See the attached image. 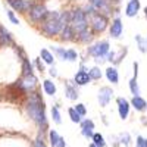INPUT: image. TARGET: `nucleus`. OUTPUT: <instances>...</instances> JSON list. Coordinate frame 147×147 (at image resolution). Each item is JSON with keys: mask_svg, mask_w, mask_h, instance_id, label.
Here are the masks:
<instances>
[{"mask_svg": "<svg viewBox=\"0 0 147 147\" xmlns=\"http://www.w3.org/2000/svg\"><path fill=\"white\" fill-rule=\"evenodd\" d=\"M66 112H68V116H69V119H71V122H74V124H81V122H82V116L77 112V110H75V107H74V106H71V107H68L66 109Z\"/></svg>", "mask_w": 147, "mask_h": 147, "instance_id": "c85d7f7f", "label": "nucleus"}, {"mask_svg": "<svg viewBox=\"0 0 147 147\" xmlns=\"http://www.w3.org/2000/svg\"><path fill=\"white\" fill-rule=\"evenodd\" d=\"M109 143L112 144V146H115V147L121 146V143H119V136H110V137H109Z\"/></svg>", "mask_w": 147, "mask_h": 147, "instance_id": "79ce46f5", "label": "nucleus"}, {"mask_svg": "<svg viewBox=\"0 0 147 147\" xmlns=\"http://www.w3.org/2000/svg\"><path fill=\"white\" fill-rule=\"evenodd\" d=\"M143 12H144V18H146V19H147V6H146V7H144V9H143Z\"/></svg>", "mask_w": 147, "mask_h": 147, "instance_id": "a18cd8bd", "label": "nucleus"}, {"mask_svg": "<svg viewBox=\"0 0 147 147\" xmlns=\"http://www.w3.org/2000/svg\"><path fill=\"white\" fill-rule=\"evenodd\" d=\"M127 53H128V47L127 46L119 47L118 50H110L109 55H107V57H106L107 59V63L109 65H113V66H118L122 60L125 59Z\"/></svg>", "mask_w": 147, "mask_h": 147, "instance_id": "4468645a", "label": "nucleus"}, {"mask_svg": "<svg viewBox=\"0 0 147 147\" xmlns=\"http://www.w3.org/2000/svg\"><path fill=\"white\" fill-rule=\"evenodd\" d=\"M72 80H74V82H75L78 87H85V85H88L91 82L88 71H81V69H78L75 72V75H74Z\"/></svg>", "mask_w": 147, "mask_h": 147, "instance_id": "a211bd4d", "label": "nucleus"}, {"mask_svg": "<svg viewBox=\"0 0 147 147\" xmlns=\"http://www.w3.org/2000/svg\"><path fill=\"white\" fill-rule=\"evenodd\" d=\"M134 41H136V46L138 49V52L146 55L147 53V38L141 34H136L134 35Z\"/></svg>", "mask_w": 147, "mask_h": 147, "instance_id": "393cba45", "label": "nucleus"}, {"mask_svg": "<svg viewBox=\"0 0 147 147\" xmlns=\"http://www.w3.org/2000/svg\"><path fill=\"white\" fill-rule=\"evenodd\" d=\"M91 143L96 144L97 147H106L107 146V141H106V138H105V136L102 132H94V136L91 138Z\"/></svg>", "mask_w": 147, "mask_h": 147, "instance_id": "c756f323", "label": "nucleus"}, {"mask_svg": "<svg viewBox=\"0 0 147 147\" xmlns=\"http://www.w3.org/2000/svg\"><path fill=\"white\" fill-rule=\"evenodd\" d=\"M96 40V34L91 31V28H85L84 31L78 32L77 34V44L80 46H85V47H88L90 44H93Z\"/></svg>", "mask_w": 147, "mask_h": 147, "instance_id": "2eb2a0df", "label": "nucleus"}, {"mask_svg": "<svg viewBox=\"0 0 147 147\" xmlns=\"http://www.w3.org/2000/svg\"><path fill=\"white\" fill-rule=\"evenodd\" d=\"M146 110H147V109H146Z\"/></svg>", "mask_w": 147, "mask_h": 147, "instance_id": "09e8293b", "label": "nucleus"}, {"mask_svg": "<svg viewBox=\"0 0 147 147\" xmlns=\"http://www.w3.org/2000/svg\"><path fill=\"white\" fill-rule=\"evenodd\" d=\"M109 25H110V18L100 13V12H96L88 18V27L96 34V37L109 31Z\"/></svg>", "mask_w": 147, "mask_h": 147, "instance_id": "39448f33", "label": "nucleus"}, {"mask_svg": "<svg viewBox=\"0 0 147 147\" xmlns=\"http://www.w3.org/2000/svg\"><path fill=\"white\" fill-rule=\"evenodd\" d=\"M49 12H50V10L46 7L44 3L35 2V3L32 5V7L30 9V12L27 13V18H28V21H30L31 24H34V25H40V24L47 18Z\"/></svg>", "mask_w": 147, "mask_h": 147, "instance_id": "423d86ee", "label": "nucleus"}, {"mask_svg": "<svg viewBox=\"0 0 147 147\" xmlns=\"http://www.w3.org/2000/svg\"><path fill=\"white\" fill-rule=\"evenodd\" d=\"M47 71H49V75H50V77H52L53 80L59 77V71H57V68H56V65H53V66H50V68H49Z\"/></svg>", "mask_w": 147, "mask_h": 147, "instance_id": "a19ab883", "label": "nucleus"}, {"mask_svg": "<svg viewBox=\"0 0 147 147\" xmlns=\"http://www.w3.org/2000/svg\"><path fill=\"white\" fill-rule=\"evenodd\" d=\"M146 38H147V37H146Z\"/></svg>", "mask_w": 147, "mask_h": 147, "instance_id": "de8ad7c7", "label": "nucleus"}, {"mask_svg": "<svg viewBox=\"0 0 147 147\" xmlns=\"http://www.w3.org/2000/svg\"><path fill=\"white\" fill-rule=\"evenodd\" d=\"M56 147H66V140L62 137V138L59 140V143H57V146H56Z\"/></svg>", "mask_w": 147, "mask_h": 147, "instance_id": "c03bdc74", "label": "nucleus"}, {"mask_svg": "<svg viewBox=\"0 0 147 147\" xmlns=\"http://www.w3.org/2000/svg\"><path fill=\"white\" fill-rule=\"evenodd\" d=\"M88 74H90L91 81H100L105 75V69H102V66H99V65H94L88 69Z\"/></svg>", "mask_w": 147, "mask_h": 147, "instance_id": "a878e982", "label": "nucleus"}, {"mask_svg": "<svg viewBox=\"0 0 147 147\" xmlns=\"http://www.w3.org/2000/svg\"><path fill=\"white\" fill-rule=\"evenodd\" d=\"M6 13H7V18H9V21L13 24V25H19V18L15 15V10H12V9H9V10H6Z\"/></svg>", "mask_w": 147, "mask_h": 147, "instance_id": "e433bc0d", "label": "nucleus"}, {"mask_svg": "<svg viewBox=\"0 0 147 147\" xmlns=\"http://www.w3.org/2000/svg\"><path fill=\"white\" fill-rule=\"evenodd\" d=\"M80 127L81 128H87V129H96V124H94V121L93 119H90V118H84L82 119V122L80 124Z\"/></svg>", "mask_w": 147, "mask_h": 147, "instance_id": "72a5a7b5", "label": "nucleus"}, {"mask_svg": "<svg viewBox=\"0 0 147 147\" xmlns=\"http://www.w3.org/2000/svg\"><path fill=\"white\" fill-rule=\"evenodd\" d=\"M71 27L77 34L88 28V16L85 15L81 6H72L71 9Z\"/></svg>", "mask_w": 147, "mask_h": 147, "instance_id": "20e7f679", "label": "nucleus"}, {"mask_svg": "<svg viewBox=\"0 0 147 147\" xmlns=\"http://www.w3.org/2000/svg\"><path fill=\"white\" fill-rule=\"evenodd\" d=\"M129 103H131V107L136 110V112H144L147 109V102L143 96H132Z\"/></svg>", "mask_w": 147, "mask_h": 147, "instance_id": "412c9836", "label": "nucleus"}, {"mask_svg": "<svg viewBox=\"0 0 147 147\" xmlns=\"http://www.w3.org/2000/svg\"><path fill=\"white\" fill-rule=\"evenodd\" d=\"M44 62L41 60V57H35L34 59V66L37 68V71H38L40 74H43V72H46V68H44Z\"/></svg>", "mask_w": 147, "mask_h": 147, "instance_id": "c9c22d12", "label": "nucleus"}, {"mask_svg": "<svg viewBox=\"0 0 147 147\" xmlns=\"http://www.w3.org/2000/svg\"><path fill=\"white\" fill-rule=\"evenodd\" d=\"M21 71H22V75H31V74H34V63L30 62V59L22 60Z\"/></svg>", "mask_w": 147, "mask_h": 147, "instance_id": "473e14b6", "label": "nucleus"}, {"mask_svg": "<svg viewBox=\"0 0 147 147\" xmlns=\"http://www.w3.org/2000/svg\"><path fill=\"white\" fill-rule=\"evenodd\" d=\"M50 115H52V121L55 122L56 125H60V124H62V113H60L59 105H53V106H52Z\"/></svg>", "mask_w": 147, "mask_h": 147, "instance_id": "cd10ccee", "label": "nucleus"}, {"mask_svg": "<svg viewBox=\"0 0 147 147\" xmlns=\"http://www.w3.org/2000/svg\"><path fill=\"white\" fill-rule=\"evenodd\" d=\"M110 50H112V49H110V41L107 38H102V40L94 41L88 47H85V56L91 57L96 62V65L102 66L103 63L107 62L106 57H107Z\"/></svg>", "mask_w": 147, "mask_h": 147, "instance_id": "7ed1b4c3", "label": "nucleus"}, {"mask_svg": "<svg viewBox=\"0 0 147 147\" xmlns=\"http://www.w3.org/2000/svg\"><path fill=\"white\" fill-rule=\"evenodd\" d=\"M47 136H49V141H50V146L52 147H56L57 143H59V140L62 138V136H60L56 129H49Z\"/></svg>", "mask_w": 147, "mask_h": 147, "instance_id": "2f4dec72", "label": "nucleus"}, {"mask_svg": "<svg viewBox=\"0 0 147 147\" xmlns=\"http://www.w3.org/2000/svg\"><path fill=\"white\" fill-rule=\"evenodd\" d=\"M113 97H115V90L110 85H103L97 91V103L100 107H107L109 103L113 100Z\"/></svg>", "mask_w": 147, "mask_h": 147, "instance_id": "9d476101", "label": "nucleus"}, {"mask_svg": "<svg viewBox=\"0 0 147 147\" xmlns=\"http://www.w3.org/2000/svg\"><path fill=\"white\" fill-rule=\"evenodd\" d=\"M15 85L24 93H32L38 87V78L35 77V74L31 75H21V78L15 82Z\"/></svg>", "mask_w": 147, "mask_h": 147, "instance_id": "0eeeda50", "label": "nucleus"}, {"mask_svg": "<svg viewBox=\"0 0 147 147\" xmlns=\"http://www.w3.org/2000/svg\"><path fill=\"white\" fill-rule=\"evenodd\" d=\"M32 147H47V144H46V141H44L43 136H38V137H37V138L34 140Z\"/></svg>", "mask_w": 147, "mask_h": 147, "instance_id": "ea45409f", "label": "nucleus"}, {"mask_svg": "<svg viewBox=\"0 0 147 147\" xmlns=\"http://www.w3.org/2000/svg\"><path fill=\"white\" fill-rule=\"evenodd\" d=\"M140 10H141V3H140V0H128L124 13H125L127 18H136V16L138 15Z\"/></svg>", "mask_w": 147, "mask_h": 147, "instance_id": "f3484780", "label": "nucleus"}, {"mask_svg": "<svg viewBox=\"0 0 147 147\" xmlns=\"http://www.w3.org/2000/svg\"><path fill=\"white\" fill-rule=\"evenodd\" d=\"M138 62L137 60H134L132 62V77H136V78H138Z\"/></svg>", "mask_w": 147, "mask_h": 147, "instance_id": "37998d69", "label": "nucleus"}, {"mask_svg": "<svg viewBox=\"0 0 147 147\" xmlns=\"http://www.w3.org/2000/svg\"><path fill=\"white\" fill-rule=\"evenodd\" d=\"M52 53L56 56L57 60H60V62H68L69 63V50L65 47H60V46H52L50 47Z\"/></svg>", "mask_w": 147, "mask_h": 147, "instance_id": "aec40b11", "label": "nucleus"}, {"mask_svg": "<svg viewBox=\"0 0 147 147\" xmlns=\"http://www.w3.org/2000/svg\"><path fill=\"white\" fill-rule=\"evenodd\" d=\"M81 136L85 140H91L93 136H94V131L93 129H87V128H81Z\"/></svg>", "mask_w": 147, "mask_h": 147, "instance_id": "4c0bfd02", "label": "nucleus"}, {"mask_svg": "<svg viewBox=\"0 0 147 147\" xmlns=\"http://www.w3.org/2000/svg\"><path fill=\"white\" fill-rule=\"evenodd\" d=\"M74 107H75V110H77V112L82 116V118H85V116H87V106H85L84 103H80V102H77L75 105H74Z\"/></svg>", "mask_w": 147, "mask_h": 147, "instance_id": "f704fd0d", "label": "nucleus"}, {"mask_svg": "<svg viewBox=\"0 0 147 147\" xmlns=\"http://www.w3.org/2000/svg\"><path fill=\"white\" fill-rule=\"evenodd\" d=\"M128 88H129V93L132 96H141V90H140V85H138V78L131 77L129 81H128Z\"/></svg>", "mask_w": 147, "mask_h": 147, "instance_id": "bb28decb", "label": "nucleus"}, {"mask_svg": "<svg viewBox=\"0 0 147 147\" xmlns=\"http://www.w3.org/2000/svg\"><path fill=\"white\" fill-rule=\"evenodd\" d=\"M87 2L96 9V12H100V13L106 15V16H112L115 13V6L110 0H87Z\"/></svg>", "mask_w": 147, "mask_h": 147, "instance_id": "1a4fd4ad", "label": "nucleus"}, {"mask_svg": "<svg viewBox=\"0 0 147 147\" xmlns=\"http://www.w3.org/2000/svg\"><path fill=\"white\" fill-rule=\"evenodd\" d=\"M124 37V22L121 19V15H113L109 25V38L121 40Z\"/></svg>", "mask_w": 147, "mask_h": 147, "instance_id": "6e6552de", "label": "nucleus"}, {"mask_svg": "<svg viewBox=\"0 0 147 147\" xmlns=\"http://www.w3.org/2000/svg\"><path fill=\"white\" fill-rule=\"evenodd\" d=\"M88 147H97V146H96V144H93V143H90V144H88Z\"/></svg>", "mask_w": 147, "mask_h": 147, "instance_id": "49530a36", "label": "nucleus"}, {"mask_svg": "<svg viewBox=\"0 0 147 147\" xmlns=\"http://www.w3.org/2000/svg\"><path fill=\"white\" fill-rule=\"evenodd\" d=\"M40 57H41L43 62H44L46 65H49V66H53V65H56V56L52 53L50 49H46V47H43L41 50H40Z\"/></svg>", "mask_w": 147, "mask_h": 147, "instance_id": "4be33fe9", "label": "nucleus"}, {"mask_svg": "<svg viewBox=\"0 0 147 147\" xmlns=\"http://www.w3.org/2000/svg\"><path fill=\"white\" fill-rule=\"evenodd\" d=\"M7 5L12 7V10L19 12V13H28L32 5L35 3L34 0H6Z\"/></svg>", "mask_w": 147, "mask_h": 147, "instance_id": "ddd939ff", "label": "nucleus"}, {"mask_svg": "<svg viewBox=\"0 0 147 147\" xmlns=\"http://www.w3.org/2000/svg\"><path fill=\"white\" fill-rule=\"evenodd\" d=\"M116 102V110H118V115L121 118V121H127L129 118V113H131V103L127 97L124 96H119L115 99Z\"/></svg>", "mask_w": 147, "mask_h": 147, "instance_id": "9b49d317", "label": "nucleus"}, {"mask_svg": "<svg viewBox=\"0 0 147 147\" xmlns=\"http://www.w3.org/2000/svg\"><path fill=\"white\" fill-rule=\"evenodd\" d=\"M40 34H43L46 38H56L62 31V24H60V10H50L47 18L38 25Z\"/></svg>", "mask_w": 147, "mask_h": 147, "instance_id": "f03ea898", "label": "nucleus"}, {"mask_svg": "<svg viewBox=\"0 0 147 147\" xmlns=\"http://www.w3.org/2000/svg\"><path fill=\"white\" fill-rule=\"evenodd\" d=\"M25 109H27V113H28L30 119L38 127V129L41 131V136H43V134L49 129V119H47V115H46L44 100H43L41 93L38 90L28 93V100H27Z\"/></svg>", "mask_w": 147, "mask_h": 147, "instance_id": "f257e3e1", "label": "nucleus"}, {"mask_svg": "<svg viewBox=\"0 0 147 147\" xmlns=\"http://www.w3.org/2000/svg\"><path fill=\"white\" fill-rule=\"evenodd\" d=\"M57 38L60 43H77V32L74 31V28L71 25H68V27L62 28Z\"/></svg>", "mask_w": 147, "mask_h": 147, "instance_id": "dca6fc26", "label": "nucleus"}, {"mask_svg": "<svg viewBox=\"0 0 147 147\" xmlns=\"http://www.w3.org/2000/svg\"><path fill=\"white\" fill-rule=\"evenodd\" d=\"M119 136V143H121V146H124V147H131L132 146V137H131V134L129 132H121V134H118Z\"/></svg>", "mask_w": 147, "mask_h": 147, "instance_id": "7c9ffc66", "label": "nucleus"}, {"mask_svg": "<svg viewBox=\"0 0 147 147\" xmlns=\"http://www.w3.org/2000/svg\"><path fill=\"white\" fill-rule=\"evenodd\" d=\"M105 77H106L107 82H110L112 85H118L119 84V71H118V66L109 65L105 69Z\"/></svg>", "mask_w": 147, "mask_h": 147, "instance_id": "6ab92c4d", "label": "nucleus"}, {"mask_svg": "<svg viewBox=\"0 0 147 147\" xmlns=\"http://www.w3.org/2000/svg\"><path fill=\"white\" fill-rule=\"evenodd\" d=\"M136 147H147V138L143 136L136 137Z\"/></svg>", "mask_w": 147, "mask_h": 147, "instance_id": "58836bf2", "label": "nucleus"}, {"mask_svg": "<svg viewBox=\"0 0 147 147\" xmlns=\"http://www.w3.org/2000/svg\"><path fill=\"white\" fill-rule=\"evenodd\" d=\"M43 91H44V94H47V96L55 97V96L57 94V85H56V82H55L53 80H50V78L44 80V81H43Z\"/></svg>", "mask_w": 147, "mask_h": 147, "instance_id": "5701e85b", "label": "nucleus"}, {"mask_svg": "<svg viewBox=\"0 0 147 147\" xmlns=\"http://www.w3.org/2000/svg\"><path fill=\"white\" fill-rule=\"evenodd\" d=\"M10 44H13L12 34L9 32V30H6V27L0 25V46H10Z\"/></svg>", "mask_w": 147, "mask_h": 147, "instance_id": "b1692460", "label": "nucleus"}, {"mask_svg": "<svg viewBox=\"0 0 147 147\" xmlns=\"http://www.w3.org/2000/svg\"><path fill=\"white\" fill-rule=\"evenodd\" d=\"M80 87L74 82V80H66L63 81V94L65 99H68L69 102H77L80 97Z\"/></svg>", "mask_w": 147, "mask_h": 147, "instance_id": "f8f14e48", "label": "nucleus"}]
</instances>
